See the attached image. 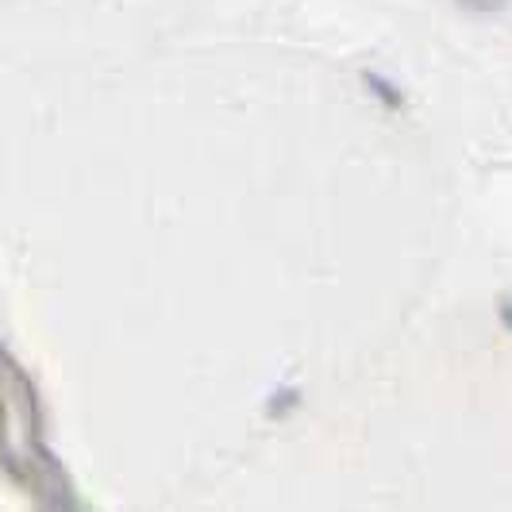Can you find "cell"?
<instances>
[{
	"instance_id": "2",
	"label": "cell",
	"mask_w": 512,
	"mask_h": 512,
	"mask_svg": "<svg viewBox=\"0 0 512 512\" xmlns=\"http://www.w3.org/2000/svg\"><path fill=\"white\" fill-rule=\"evenodd\" d=\"M366 81H370V85H374V89H378V97H382V101H401V97H397V89H393V85H385L382 77L378 74H366Z\"/></svg>"
},
{
	"instance_id": "1",
	"label": "cell",
	"mask_w": 512,
	"mask_h": 512,
	"mask_svg": "<svg viewBox=\"0 0 512 512\" xmlns=\"http://www.w3.org/2000/svg\"><path fill=\"white\" fill-rule=\"evenodd\" d=\"M459 4L470 12H501L505 8V0H459Z\"/></svg>"
}]
</instances>
